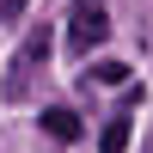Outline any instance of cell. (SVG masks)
Masks as SVG:
<instances>
[{
	"label": "cell",
	"instance_id": "3",
	"mask_svg": "<svg viewBox=\"0 0 153 153\" xmlns=\"http://www.w3.org/2000/svg\"><path fill=\"white\" fill-rule=\"evenodd\" d=\"M43 135L49 141H80V117H74L68 104H49L43 110Z\"/></svg>",
	"mask_w": 153,
	"mask_h": 153
},
{
	"label": "cell",
	"instance_id": "5",
	"mask_svg": "<svg viewBox=\"0 0 153 153\" xmlns=\"http://www.w3.org/2000/svg\"><path fill=\"white\" fill-rule=\"evenodd\" d=\"M92 74H98L104 86H123V80H129V61H117V55H104V61H92Z\"/></svg>",
	"mask_w": 153,
	"mask_h": 153
},
{
	"label": "cell",
	"instance_id": "7",
	"mask_svg": "<svg viewBox=\"0 0 153 153\" xmlns=\"http://www.w3.org/2000/svg\"><path fill=\"white\" fill-rule=\"evenodd\" d=\"M141 153H153V141H147V147H141Z\"/></svg>",
	"mask_w": 153,
	"mask_h": 153
},
{
	"label": "cell",
	"instance_id": "4",
	"mask_svg": "<svg viewBox=\"0 0 153 153\" xmlns=\"http://www.w3.org/2000/svg\"><path fill=\"white\" fill-rule=\"evenodd\" d=\"M123 147H129V117H110L98 135V153H123Z\"/></svg>",
	"mask_w": 153,
	"mask_h": 153
},
{
	"label": "cell",
	"instance_id": "6",
	"mask_svg": "<svg viewBox=\"0 0 153 153\" xmlns=\"http://www.w3.org/2000/svg\"><path fill=\"white\" fill-rule=\"evenodd\" d=\"M0 12H6V19H19V12H25V0H0Z\"/></svg>",
	"mask_w": 153,
	"mask_h": 153
},
{
	"label": "cell",
	"instance_id": "2",
	"mask_svg": "<svg viewBox=\"0 0 153 153\" xmlns=\"http://www.w3.org/2000/svg\"><path fill=\"white\" fill-rule=\"evenodd\" d=\"M43 55H49V31H31V37H25V49L12 55V74H6L0 92H6V98H25V80H31V68H37Z\"/></svg>",
	"mask_w": 153,
	"mask_h": 153
},
{
	"label": "cell",
	"instance_id": "1",
	"mask_svg": "<svg viewBox=\"0 0 153 153\" xmlns=\"http://www.w3.org/2000/svg\"><path fill=\"white\" fill-rule=\"evenodd\" d=\"M104 37H110L104 6H98V0H80V6H74V25H68V43H74V55H92Z\"/></svg>",
	"mask_w": 153,
	"mask_h": 153
}]
</instances>
